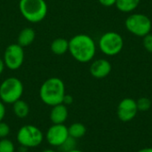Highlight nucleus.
<instances>
[{
    "label": "nucleus",
    "mask_w": 152,
    "mask_h": 152,
    "mask_svg": "<svg viewBox=\"0 0 152 152\" xmlns=\"http://www.w3.org/2000/svg\"><path fill=\"white\" fill-rule=\"evenodd\" d=\"M112 69L111 63L106 59H97L94 61L89 68L90 74L96 79H102L107 77Z\"/></svg>",
    "instance_id": "obj_11"
},
{
    "label": "nucleus",
    "mask_w": 152,
    "mask_h": 152,
    "mask_svg": "<svg viewBox=\"0 0 152 152\" xmlns=\"http://www.w3.org/2000/svg\"><path fill=\"white\" fill-rule=\"evenodd\" d=\"M142 45L144 49L152 53V34H148L142 37Z\"/></svg>",
    "instance_id": "obj_22"
},
{
    "label": "nucleus",
    "mask_w": 152,
    "mask_h": 152,
    "mask_svg": "<svg viewBox=\"0 0 152 152\" xmlns=\"http://www.w3.org/2000/svg\"><path fill=\"white\" fill-rule=\"evenodd\" d=\"M69 135L76 140L82 138L86 134V127L84 124L80 122H76L68 127Z\"/></svg>",
    "instance_id": "obj_17"
},
{
    "label": "nucleus",
    "mask_w": 152,
    "mask_h": 152,
    "mask_svg": "<svg viewBox=\"0 0 152 152\" xmlns=\"http://www.w3.org/2000/svg\"><path fill=\"white\" fill-rule=\"evenodd\" d=\"M50 48L55 55L65 54L69 52V40L63 37H57L52 41Z\"/></svg>",
    "instance_id": "obj_14"
},
{
    "label": "nucleus",
    "mask_w": 152,
    "mask_h": 152,
    "mask_svg": "<svg viewBox=\"0 0 152 152\" xmlns=\"http://www.w3.org/2000/svg\"><path fill=\"white\" fill-rule=\"evenodd\" d=\"M50 120L53 124L61 125L64 124L69 117V110L65 104L61 103L52 107L50 111Z\"/></svg>",
    "instance_id": "obj_12"
},
{
    "label": "nucleus",
    "mask_w": 152,
    "mask_h": 152,
    "mask_svg": "<svg viewBox=\"0 0 152 152\" xmlns=\"http://www.w3.org/2000/svg\"><path fill=\"white\" fill-rule=\"evenodd\" d=\"M19 10L25 20L38 23L46 17L48 5L45 0H20Z\"/></svg>",
    "instance_id": "obj_3"
},
{
    "label": "nucleus",
    "mask_w": 152,
    "mask_h": 152,
    "mask_svg": "<svg viewBox=\"0 0 152 152\" xmlns=\"http://www.w3.org/2000/svg\"><path fill=\"white\" fill-rule=\"evenodd\" d=\"M68 126L64 124H53L45 133V140L48 144L53 147H60L69 137Z\"/></svg>",
    "instance_id": "obj_9"
},
{
    "label": "nucleus",
    "mask_w": 152,
    "mask_h": 152,
    "mask_svg": "<svg viewBox=\"0 0 152 152\" xmlns=\"http://www.w3.org/2000/svg\"><path fill=\"white\" fill-rule=\"evenodd\" d=\"M141 0H117L116 7L118 11L122 12H132L140 4Z\"/></svg>",
    "instance_id": "obj_16"
},
{
    "label": "nucleus",
    "mask_w": 152,
    "mask_h": 152,
    "mask_svg": "<svg viewBox=\"0 0 152 152\" xmlns=\"http://www.w3.org/2000/svg\"><path fill=\"white\" fill-rule=\"evenodd\" d=\"M28 148L24 147V146H20V148H19V152H27L28 151Z\"/></svg>",
    "instance_id": "obj_28"
},
{
    "label": "nucleus",
    "mask_w": 152,
    "mask_h": 152,
    "mask_svg": "<svg viewBox=\"0 0 152 152\" xmlns=\"http://www.w3.org/2000/svg\"><path fill=\"white\" fill-rule=\"evenodd\" d=\"M35 39H36V31L32 28L27 27L20 31L17 37V44L22 47H26L32 45Z\"/></svg>",
    "instance_id": "obj_13"
},
{
    "label": "nucleus",
    "mask_w": 152,
    "mask_h": 152,
    "mask_svg": "<svg viewBox=\"0 0 152 152\" xmlns=\"http://www.w3.org/2000/svg\"><path fill=\"white\" fill-rule=\"evenodd\" d=\"M62 103L63 104H65L66 106H68V105H70V104H72L73 103V97L70 95V94H65V96H64V98H63V102H62Z\"/></svg>",
    "instance_id": "obj_25"
},
{
    "label": "nucleus",
    "mask_w": 152,
    "mask_h": 152,
    "mask_svg": "<svg viewBox=\"0 0 152 152\" xmlns=\"http://www.w3.org/2000/svg\"><path fill=\"white\" fill-rule=\"evenodd\" d=\"M138 108L136 101L132 98L123 99L118 105L117 116L122 122L132 121L138 113Z\"/></svg>",
    "instance_id": "obj_10"
},
{
    "label": "nucleus",
    "mask_w": 152,
    "mask_h": 152,
    "mask_svg": "<svg viewBox=\"0 0 152 152\" xmlns=\"http://www.w3.org/2000/svg\"><path fill=\"white\" fill-rule=\"evenodd\" d=\"M4 68H5L4 62L3 59H1V58H0V76H1V75H2V73L4 72Z\"/></svg>",
    "instance_id": "obj_26"
},
{
    "label": "nucleus",
    "mask_w": 152,
    "mask_h": 152,
    "mask_svg": "<svg viewBox=\"0 0 152 152\" xmlns=\"http://www.w3.org/2000/svg\"><path fill=\"white\" fill-rule=\"evenodd\" d=\"M23 91V84L19 78L15 77H7L0 85V100L4 104H12L21 99Z\"/></svg>",
    "instance_id": "obj_4"
},
{
    "label": "nucleus",
    "mask_w": 152,
    "mask_h": 152,
    "mask_svg": "<svg viewBox=\"0 0 152 152\" xmlns=\"http://www.w3.org/2000/svg\"><path fill=\"white\" fill-rule=\"evenodd\" d=\"M24 59L25 53L23 47L18 45L17 43L11 44L5 48L3 56V61L7 69L11 70L19 69L22 66Z\"/></svg>",
    "instance_id": "obj_8"
},
{
    "label": "nucleus",
    "mask_w": 152,
    "mask_h": 152,
    "mask_svg": "<svg viewBox=\"0 0 152 152\" xmlns=\"http://www.w3.org/2000/svg\"><path fill=\"white\" fill-rule=\"evenodd\" d=\"M6 114V110H5V104L0 100V122L4 121V118Z\"/></svg>",
    "instance_id": "obj_24"
},
{
    "label": "nucleus",
    "mask_w": 152,
    "mask_h": 152,
    "mask_svg": "<svg viewBox=\"0 0 152 152\" xmlns=\"http://www.w3.org/2000/svg\"><path fill=\"white\" fill-rule=\"evenodd\" d=\"M76 145H77V140L69 136L66 141L59 147L60 150L62 152H69L70 151H73L76 149Z\"/></svg>",
    "instance_id": "obj_19"
},
{
    "label": "nucleus",
    "mask_w": 152,
    "mask_h": 152,
    "mask_svg": "<svg viewBox=\"0 0 152 152\" xmlns=\"http://www.w3.org/2000/svg\"><path fill=\"white\" fill-rule=\"evenodd\" d=\"M98 46L103 54L107 56H115L123 50L124 39L119 33L108 31L101 36Z\"/></svg>",
    "instance_id": "obj_6"
},
{
    "label": "nucleus",
    "mask_w": 152,
    "mask_h": 152,
    "mask_svg": "<svg viewBox=\"0 0 152 152\" xmlns=\"http://www.w3.org/2000/svg\"><path fill=\"white\" fill-rule=\"evenodd\" d=\"M66 94L65 84L59 77L47 78L39 88V98L47 106L61 104Z\"/></svg>",
    "instance_id": "obj_2"
},
{
    "label": "nucleus",
    "mask_w": 152,
    "mask_h": 152,
    "mask_svg": "<svg viewBox=\"0 0 152 152\" xmlns=\"http://www.w3.org/2000/svg\"><path fill=\"white\" fill-rule=\"evenodd\" d=\"M98 1L102 5H103L105 7L113 6L116 4V2H117V0H98Z\"/></svg>",
    "instance_id": "obj_23"
},
{
    "label": "nucleus",
    "mask_w": 152,
    "mask_h": 152,
    "mask_svg": "<svg viewBox=\"0 0 152 152\" xmlns=\"http://www.w3.org/2000/svg\"><path fill=\"white\" fill-rule=\"evenodd\" d=\"M0 152H15L13 142L7 138L0 139Z\"/></svg>",
    "instance_id": "obj_20"
},
{
    "label": "nucleus",
    "mask_w": 152,
    "mask_h": 152,
    "mask_svg": "<svg viewBox=\"0 0 152 152\" xmlns=\"http://www.w3.org/2000/svg\"><path fill=\"white\" fill-rule=\"evenodd\" d=\"M41 152H57V151H54V150H53V149H45V150L42 151Z\"/></svg>",
    "instance_id": "obj_29"
},
{
    "label": "nucleus",
    "mask_w": 152,
    "mask_h": 152,
    "mask_svg": "<svg viewBox=\"0 0 152 152\" xmlns=\"http://www.w3.org/2000/svg\"><path fill=\"white\" fill-rule=\"evenodd\" d=\"M125 26L131 34L143 37L151 33L152 22L151 20L143 13H132L126 18Z\"/></svg>",
    "instance_id": "obj_7"
},
{
    "label": "nucleus",
    "mask_w": 152,
    "mask_h": 152,
    "mask_svg": "<svg viewBox=\"0 0 152 152\" xmlns=\"http://www.w3.org/2000/svg\"><path fill=\"white\" fill-rule=\"evenodd\" d=\"M16 139L20 146L31 149L38 147L43 142L44 134L34 125H25L18 130Z\"/></svg>",
    "instance_id": "obj_5"
},
{
    "label": "nucleus",
    "mask_w": 152,
    "mask_h": 152,
    "mask_svg": "<svg viewBox=\"0 0 152 152\" xmlns=\"http://www.w3.org/2000/svg\"><path fill=\"white\" fill-rule=\"evenodd\" d=\"M69 152H83L82 151H79V150H77V149H75V150H73V151H70Z\"/></svg>",
    "instance_id": "obj_30"
},
{
    "label": "nucleus",
    "mask_w": 152,
    "mask_h": 152,
    "mask_svg": "<svg viewBox=\"0 0 152 152\" xmlns=\"http://www.w3.org/2000/svg\"><path fill=\"white\" fill-rule=\"evenodd\" d=\"M136 104H137V108H138V111H142V112H145L151 110V101L147 98V97H141L136 101Z\"/></svg>",
    "instance_id": "obj_18"
},
{
    "label": "nucleus",
    "mask_w": 152,
    "mask_h": 152,
    "mask_svg": "<svg viewBox=\"0 0 152 152\" xmlns=\"http://www.w3.org/2000/svg\"><path fill=\"white\" fill-rule=\"evenodd\" d=\"M137 152H152V147H147V148H143Z\"/></svg>",
    "instance_id": "obj_27"
},
{
    "label": "nucleus",
    "mask_w": 152,
    "mask_h": 152,
    "mask_svg": "<svg viewBox=\"0 0 152 152\" xmlns=\"http://www.w3.org/2000/svg\"><path fill=\"white\" fill-rule=\"evenodd\" d=\"M11 133V128L9 125L4 121L0 122V139L7 138V136Z\"/></svg>",
    "instance_id": "obj_21"
},
{
    "label": "nucleus",
    "mask_w": 152,
    "mask_h": 152,
    "mask_svg": "<svg viewBox=\"0 0 152 152\" xmlns=\"http://www.w3.org/2000/svg\"><path fill=\"white\" fill-rule=\"evenodd\" d=\"M69 53L78 62L91 61L96 53V44L87 34H77L69 40Z\"/></svg>",
    "instance_id": "obj_1"
},
{
    "label": "nucleus",
    "mask_w": 152,
    "mask_h": 152,
    "mask_svg": "<svg viewBox=\"0 0 152 152\" xmlns=\"http://www.w3.org/2000/svg\"><path fill=\"white\" fill-rule=\"evenodd\" d=\"M12 105L13 114L17 118H25L29 114V106L27 103V102L20 99V100L16 101L14 103H12Z\"/></svg>",
    "instance_id": "obj_15"
}]
</instances>
